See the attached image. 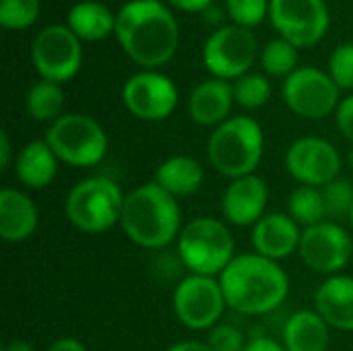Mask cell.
<instances>
[{
	"label": "cell",
	"mask_w": 353,
	"mask_h": 351,
	"mask_svg": "<svg viewBox=\"0 0 353 351\" xmlns=\"http://www.w3.org/2000/svg\"><path fill=\"white\" fill-rule=\"evenodd\" d=\"M70 31L85 41H97L116 31V14L101 2L83 0L68 10Z\"/></svg>",
	"instance_id": "cb8c5ba5"
},
{
	"label": "cell",
	"mask_w": 353,
	"mask_h": 351,
	"mask_svg": "<svg viewBox=\"0 0 353 351\" xmlns=\"http://www.w3.org/2000/svg\"><path fill=\"white\" fill-rule=\"evenodd\" d=\"M314 310L331 329L353 331V277L331 275L314 294Z\"/></svg>",
	"instance_id": "ffe728a7"
},
{
	"label": "cell",
	"mask_w": 353,
	"mask_h": 351,
	"mask_svg": "<svg viewBox=\"0 0 353 351\" xmlns=\"http://www.w3.org/2000/svg\"><path fill=\"white\" fill-rule=\"evenodd\" d=\"M256 58V37L250 29L228 25L215 29L203 46V62L215 79H240Z\"/></svg>",
	"instance_id": "30bf717a"
},
{
	"label": "cell",
	"mask_w": 353,
	"mask_h": 351,
	"mask_svg": "<svg viewBox=\"0 0 353 351\" xmlns=\"http://www.w3.org/2000/svg\"><path fill=\"white\" fill-rule=\"evenodd\" d=\"M234 103V85L223 79H207L196 85L188 97V114L201 126H219L230 118Z\"/></svg>",
	"instance_id": "ac0fdd59"
},
{
	"label": "cell",
	"mask_w": 353,
	"mask_h": 351,
	"mask_svg": "<svg viewBox=\"0 0 353 351\" xmlns=\"http://www.w3.org/2000/svg\"><path fill=\"white\" fill-rule=\"evenodd\" d=\"M39 213L35 203L17 188L0 192V238L10 244L29 240L37 230Z\"/></svg>",
	"instance_id": "d6986e66"
},
{
	"label": "cell",
	"mask_w": 353,
	"mask_h": 351,
	"mask_svg": "<svg viewBox=\"0 0 353 351\" xmlns=\"http://www.w3.org/2000/svg\"><path fill=\"white\" fill-rule=\"evenodd\" d=\"M269 203V186L267 182L256 176H244L236 178L228 184L223 197H221V213L228 223L238 228L256 225L267 213Z\"/></svg>",
	"instance_id": "2e32d148"
},
{
	"label": "cell",
	"mask_w": 353,
	"mask_h": 351,
	"mask_svg": "<svg viewBox=\"0 0 353 351\" xmlns=\"http://www.w3.org/2000/svg\"><path fill=\"white\" fill-rule=\"evenodd\" d=\"M271 8V0H225V10L234 25L240 27H254L259 25Z\"/></svg>",
	"instance_id": "4dcf8cb0"
},
{
	"label": "cell",
	"mask_w": 353,
	"mask_h": 351,
	"mask_svg": "<svg viewBox=\"0 0 353 351\" xmlns=\"http://www.w3.org/2000/svg\"><path fill=\"white\" fill-rule=\"evenodd\" d=\"M244 351H288L283 343L271 339V337H254L246 343Z\"/></svg>",
	"instance_id": "e575fe53"
},
{
	"label": "cell",
	"mask_w": 353,
	"mask_h": 351,
	"mask_svg": "<svg viewBox=\"0 0 353 351\" xmlns=\"http://www.w3.org/2000/svg\"><path fill=\"white\" fill-rule=\"evenodd\" d=\"M339 91L341 89L335 85L331 74L314 66L296 68L283 81V99L288 108L308 120L327 118L337 110Z\"/></svg>",
	"instance_id": "8fae6325"
},
{
	"label": "cell",
	"mask_w": 353,
	"mask_h": 351,
	"mask_svg": "<svg viewBox=\"0 0 353 351\" xmlns=\"http://www.w3.org/2000/svg\"><path fill=\"white\" fill-rule=\"evenodd\" d=\"M347 219H350V223H352V228H353V207H352V213H350V217H347Z\"/></svg>",
	"instance_id": "60d3db41"
},
{
	"label": "cell",
	"mask_w": 353,
	"mask_h": 351,
	"mask_svg": "<svg viewBox=\"0 0 353 351\" xmlns=\"http://www.w3.org/2000/svg\"><path fill=\"white\" fill-rule=\"evenodd\" d=\"M120 225L130 242L147 250L165 248L182 232L178 199L155 180L137 186L124 197Z\"/></svg>",
	"instance_id": "3957f363"
},
{
	"label": "cell",
	"mask_w": 353,
	"mask_h": 351,
	"mask_svg": "<svg viewBox=\"0 0 353 351\" xmlns=\"http://www.w3.org/2000/svg\"><path fill=\"white\" fill-rule=\"evenodd\" d=\"M271 99V83L267 77L248 72L234 83V101L246 110L263 108Z\"/></svg>",
	"instance_id": "83f0119b"
},
{
	"label": "cell",
	"mask_w": 353,
	"mask_h": 351,
	"mask_svg": "<svg viewBox=\"0 0 353 351\" xmlns=\"http://www.w3.org/2000/svg\"><path fill=\"white\" fill-rule=\"evenodd\" d=\"M165 351H213L207 343L203 341H180V343H174L172 348H168Z\"/></svg>",
	"instance_id": "f35d334b"
},
{
	"label": "cell",
	"mask_w": 353,
	"mask_h": 351,
	"mask_svg": "<svg viewBox=\"0 0 353 351\" xmlns=\"http://www.w3.org/2000/svg\"><path fill=\"white\" fill-rule=\"evenodd\" d=\"M337 126L339 132L353 143V95H347L337 106Z\"/></svg>",
	"instance_id": "836d02e7"
},
{
	"label": "cell",
	"mask_w": 353,
	"mask_h": 351,
	"mask_svg": "<svg viewBox=\"0 0 353 351\" xmlns=\"http://www.w3.org/2000/svg\"><path fill=\"white\" fill-rule=\"evenodd\" d=\"M46 143L56 157L72 168L97 166L108 153V134L103 126L85 114H64L50 124Z\"/></svg>",
	"instance_id": "52a82bcc"
},
{
	"label": "cell",
	"mask_w": 353,
	"mask_h": 351,
	"mask_svg": "<svg viewBox=\"0 0 353 351\" xmlns=\"http://www.w3.org/2000/svg\"><path fill=\"white\" fill-rule=\"evenodd\" d=\"M261 64L267 74L288 79L298 66V48L283 37L271 39L261 54Z\"/></svg>",
	"instance_id": "4316f807"
},
{
	"label": "cell",
	"mask_w": 353,
	"mask_h": 351,
	"mask_svg": "<svg viewBox=\"0 0 353 351\" xmlns=\"http://www.w3.org/2000/svg\"><path fill=\"white\" fill-rule=\"evenodd\" d=\"M27 114L37 122H56L64 110V91L58 83L39 81L35 83L25 97Z\"/></svg>",
	"instance_id": "d4e9b609"
},
{
	"label": "cell",
	"mask_w": 353,
	"mask_h": 351,
	"mask_svg": "<svg viewBox=\"0 0 353 351\" xmlns=\"http://www.w3.org/2000/svg\"><path fill=\"white\" fill-rule=\"evenodd\" d=\"M122 101L134 118L157 122L176 110L178 89L170 77L157 70H143L124 83Z\"/></svg>",
	"instance_id": "5bb4252c"
},
{
	"label": "cell",
	"mask_w": 353,
	"mask_h": 351,
	"mask_svg": "<svg viewBox=\"0 0 353 351\" xmlns=\"http://www.w3.org/2000/svg\"><path fill=\"white\" fill-rule=\"evenodd\" d=\"M2 351H35V350H33V345H31L29 341H25V339H12V341L4 343Z\"/></svg>",
	"instance_id": "ab89813d"
},
{
	"label": "cell",
	"mask_w": 353,
	"mask_h": 351,
	"mask_svg": "<svg viewBox=\"0 0 353 351\" xmlns=\"http://www.w3.org/2000/svg\"><path fill=\"white\" fill-rule=\"evenodd\" d=\"M288 209H290L288 215L298 225H304V230L327 221V209H325L323 190L316 188V186H298L290 194Z\"/></svg>",
	"instance_id": "484cf974"
},
{
	"label": "cell",
	"mask_w": 353,
	"mask_h": 351,
	"mask_svg": "<svg viewBox=\"0 0 353 351\" xmlns=\"http://www.w3.org/2000/svg\"><path fill=\"white\" fill-rule=\"evenodd\" d=\"M178 257L192 275H221L236 259L234 236L223 221L196 217L178 236Z\"/></svg>",
	"instance_id": "5b68a950"
},
{
	"label": "cell",
	"mask_w": 353,
	"mask_h": 351,
	"mask_svg": "<svg viewBox=\"0 0 353 351\" xmlns=\"http://www.w3.org/2000/svg\"><path fill=\"white\" fill-rule=\"evenodd\" d=\"M124 197L120 186L105 176L81 180L66 197L68 221L83 234H103L120 223Z\"/></svg>",
	"instance_id": "8992f818"
},
{
	"label": "cell",
	"mask_w": 353,
	"mask_h": 351,
	"mask_svg": "<svg viewBox=\"0 0 353 351\" xmlns=\"http://www.w3.org/2000/svg\"><path fill=\"white\" fill-rule=\"evenodd\" d=\"M116 37L139 66L151 70L178 50V23L161 0H130L116 12Z\"/></svg>",
	"instance_id": "6da1fadb"
},
{
	"label": "cell",
	"mask_w": 353,
	"mask_h": 351,
	"mask_svg": "<svg viewBox=\"0 0 353 351\" xmlns=\"http://www.w3.org/2000/svg\"><path fill=\"white\" fill-rule=\"evenodd\" d=\"M327 209L329 221H339L343 217H350L353 207V182L347 178H335L327 186L321 188Z\"/></svg>",
	"instance_id": "f1b7e54d"
},
{
	"label": "cell",
	"mask_w": 353,
	"mask_h": 351,
	"mask_svg": "<svg viewBox=\"0 0 353 351\" xmlns=\"http://www.w3.org/2000/svg\"><path fill=\"white\" fill-rule=\"evenodd\" d=\"M58 157L43 141H29L14 159V174L19 182L29 190H41L50 186L58 174Z\"/></svg>",
	"instance_id": "44dd1931"
},
{
	"label": "cell",
	"mask_w": 353,
	"mask_h": 351,
	"mask_svg": "<svg viewBox=\"0 0 353 351\" xmlns=\"http://www.w3.org/2000/svg\"><path fill=\"white\" fill-rule=\"evenodd\" d=\"M329 74L339 89H353V43H339L329 58Z\"/></svg>",
	"instance_id": "1f68e13d"
},
{
	"label": "cell",
	"mask_w": 353,
	"mask_h": 351,
	"mask_svg": "<svg viewBox=\"0 0 353 351\" xmlns=\"http://www.w3.org/2000/svg\"><path fill=\"white\" fill-rule=\"evenodd\" d=\"M302 230L285 213H267L252 228V248L256 254L275 263L292 257L300 248Z\"/></svg>",
	"instance_id": "e0dca14e"
},
{
	"label": "cell",
	"mask_w": 353,
	"mask_h": 351,
	"mask_svg": "<svg viewBox=\"0 0 353 351\" xmlns=\"http://www.w3.org/2000/svg\"><path fill=\"white\" fill-rule=\"evenodd\" d=\"M285 168L302 186L323 188L339 178L341 157L335 145H331L327 139L302 137L290 145L285 153Z\"/></svg>",
	"instance_id": "9a60e30c"
},
{
	"label": "cell",
	"mask_w": 353,
	"mask_h": 351,
	"mask_svg": "<svg viewBox=\"0 0 353 351\" xmlns=\"http://www.w3.org/2000/svg\"><path fill=\"white\" fill-rule=\"evenodd\" d=\"M265 153L261 124L248 116H232L219 124L207 143L209 163L225 178L236 180L256 172Z\"/></svg>",
	"instance_id": "277c9868"
},
{
	"label": "cell",
	"mask_w": 353,
	"mask_h": 351,
	"mask_svg": "<svg viewBox=\"0 0 353 351\" xmlns=\"http://www.w3.org/2000/svg\"><path fill=\"white\" fill-rule=\"evenodd\" d=\"M306 267L316 273L337 275L347 267L353 254L350 234L337 221H323L302 232L298 248Z\"/></svg>",
	"instance_id": "4fadbf2b"
},
{
	"label": "cell",
	"mask_w": 353,
	"mask_h": 351,
	"mask_svg": "<svg viewBox=\"0 0 353 351\" xmlns=\"http://www.w3.org/2000/svg\"><path fill=\"white\" fill-rule=\"evenodd\" d=\"M31 60L43 81L62 85L81 70V39L66 25L43 27L31 43Z\"/></svg>",
	"instance_id": "9c48e42d"
},
{
	"label": "cell",
	"mask_w": 353,
	"mask_h": 351,
	"mask_svg": "<svg viewBox=\"0 0 353 351\" xmlns=\"http://www.w3.org/2000/svg\"><path fill=\"white\" fill-rule=\"evenodd\" d=\"M174 314L190 331H211L228 308L219 279L188 275L174 290Z\"/></svg>",
	"instance_id": "ba28073f"
},
{
	"label": "cell",
	"mask_w": 353,
	"mask_h": 351,
	"mask_svg": "<svg viewBox=\"0 0 353 351\" xmlns=\"http://www.w3.org/2000/svg\"><path fill=\"white\" fill-rule=\"evenodd\" d=\"M352 163H353V153H352Z\"/></svg>",
	"instance_id": "b9f144b4"
},
{
	"label": "cell",
	"mask_w": 353,
	"mask_h": 351,
	"mask_svg": "<svg viewBox=\"0 0 353 351\" xmlns=\"http://www.w3.org/2000/svg\"><path fill=\"white\" fill-rule=\"evenodd\" d=\"M329 343L331 327L316 310H300L283 327V345L288 351H327Z\"/></svg>",
	"instance_id": "7402d4cb"
},
{
	"label": "cell",
	"mask_w": 353,
	"mask_h": 351,
	"mask_svg": "<svg viewBox=\"0 0 353 351\" xmlns=\"http://www.w3.org/2000/svg\"><path fill=\"white\" fill-rule=\"evenodd\" d=\"M219 283L228 308L246 317L277 310L290 294V277L283 267L256 252L236 257L219 275Z\"/></svg>",
	"instance_id": "7a4b0ae2"
},
{
	"label": "cell",
	"mask_w": 353,
	"mask_h": 351,
	"mask_svg": "<svg viewBox=\"0 0 353 351\" xmlns=\"http://www.w3.org/2000/svg\"><path fill=\"white\" fill-rule=\"evenodd\" d=\"M203 166L190 155H174L155 172V182L176 199L194 194L203 186Z\"/></svg>",
	"instance_id": "603a6c76"
},
{
	"label": "cell",
	"mask_w": 353,
	"mask_h": 351,
	"mask_svg": "<svg viewBox=\"0 0 353 351\" xmlns=\"http://www.w3.org/2000/svg\"><path fill=\"white\" fill-rule=\"evenodd\" d=\"M269 17L281 37L296 48L321 41L331 19L325 0H271Z\"/></svg>",
	"instance_id": "7c38bea8"
},
{
	"label": "cell",
	"mask_w": 353,
	"mask_h": 351,
	"mask_svg": "<svg viewBox=\"0 0 353 351\" xmlns=\"http://www.w3.org/2000/svg\"><path fill=\"white\" fill-rule=\"evenodd\" d=\"M46 351H87L85 345L79 341V339H72V337H62V339H56L50 348Z\"/></svg>",
	"instance_id": "8d00e7d4"
},
{
	"label": "cell",
	"mask_w": 353,
	"mask_h": 351,
	"mask_svg": "<svg viewBox=\"0 0 353 351\" xmlns=\"http://www.w3.org/2000/svg\"><path fill=\"white\" fill-rule=\"evenodd\" d=\"M39 17V0H0V25L21 31L31 27Z\"/></svg>",
	"instance_id": "f546056e"
},
{
	"label": "cell",
	"mask_w": 353,
	"mask_h": 351,
	"mask_svg": "<svg viewBox=\"0 0 353 351\" xmlns=\"http://www.w3.org/2000/svg\"><path fill=\"white\" fill-rule=\"evenodd\" d=\"M207 345L213 351H244L246 339L240 329L232 325H217L209 331Z\"/></svg>",
	"instance_id": "d6a6232c"
},
{
	"label": "cell",
	"mask_w": 353,
	"mask_h": 351,
	"mask_svg": "<svg viewBox=\"0 0 353 351\" xmlns=\"http://www.w3.org/2000/svg\"><path fill=\"white\" fill-rule=\"evenodd\" d=\"M10 139L8 132H0V170H6L10 166Z\"/></svg>",
	"instance_id": "74e56055"
},
{
	"label": "cell",
	"mask_w": 353,
	"mask_h": 351,
	"mask_svg": "<svg viewBox=\"0 0 353 351\" xmlns=\"http://www.w3.org/2000/svg\"><path fill=\"white\" fill-rule=\"evenodd\" d=\"M172 6L180 8V10H186V12H196V10H205L211 6L213 0H168Z\"/></svg>",
	"instance_id": "d590c367"
}]
</instances>
